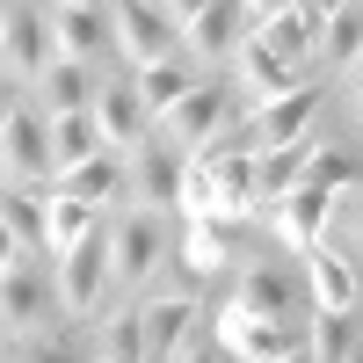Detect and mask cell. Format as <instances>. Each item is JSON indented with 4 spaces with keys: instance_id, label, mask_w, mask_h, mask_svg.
Wrapping results in <instances>:
<instances>
[{
    "instance_id": "obj_24",
    "label": "cell",
    "mask_w": 363,
    "mask_h": 363,
    "mask_svg": "<svg viewBox=\"0 0 363 363\" xmlns=\"http://www.w3.org/2000/svg\"><path fill=\"white\" fill-rule=\"evenodd\" d=\"M240 22H255V15H247V0H218V8L196 15L182 37H189V51H203V58H225V51H240V44L255 37V29H240Z\"/></svg>"
},
{
    "instance_id": "obj_19",
    "label": "cell",
    "mask_w": 363,
    "mask_h": 363,
    "mask_svg": "<svg viewBox=\"0 0 363 363\" xmlns=\"http://www.w3.org/2000/svg\"><path fill=\"white\" fill-rule=\"evenodd\" d=\"M306 284H313V306L320 313H356V298H363L356 269H349V255L335 247V240H320V247L306 255Z\"/></svg>"
},
{
    "instance_id": "obj_22",
    "label": "cell",
    "mask_w": 363,
    "mask_h": 363,
    "mask_svg": "<svg viewBox=\"0 0 363 363\" xmlns=\"http://www.w3.org/2000/svg\"><path fill=\"white\" fill-rule=\"evenodd\" d=\"M320 66L327 73H363V8L356 0H335L320 15Z\"/></svg>"
},
{
    "instance_id": "obj_29",
    "label": "cell",
    "mask_w": 363,
    "mask_h": 363,
    "mask_svg": "<svg viewBox=\"0 0 363 363\" xmlns=\"http://www.w3.org/2000/svg\"><path fill=\"white\" fill-rule=\"evenodd\" d=\"M102 233V211L80 203V196H51V255H73Z\"/></svg>"
},
{
    "instance_id": "obj_7",
    "label": "cell",
    "mask_w": 363,
    "mask_h": 363,
    "mask_svg": "<svg viewBox=\"0 0 363 363\" xmlns=\"http://www.w3.org/2000/svg\"><path fill=\"white\" fill-rule=\"evenodd\" d=\"M58 291H66V313L73 320H95L102 313V298L116 291V255H109V225L87 240V247L73 255H58Z\"/></svg>"
},
{
    "instance_id": "obj_12",
    "label": "cell",
    "mask_w": 363,
    "mask_h": 363,
    "mask_svg": "<svg viewBox=\"0 0 363 363\" xmlns=\"http://www.w3.org/2000/svg\"><path fill=\"white\" fill-rule=\"evenodd\" d=\"M95 124H102V138H109V153H138V145L160 138L153 109H145V95H138V80H102V95H95Z\"/></svg>"
},
{
    "instance_id": "obj_31",
    "label": "cell",
    "mask_w": 363,
    "mask_h": 363,
    "mask_svg": "<svg viewBox=\"0 0 363 363\" xmlns=\"http://www.w3.org/2000/svg\"><path fill=\"white\" fill-rule=\"evenodd\" d=\"M15 356L8 363H95V349H73V342H58V335H37V342H8Z\"/></svg>"
},
{
    "instance_id": "obj_33",
    "label": "cell",
    "mask_w": 363,
    "mask_h": 363,
    "mask_svg": "<svg viewBox=\"0 0 363 363\" xmlns=\"http://www.w3.org/2000/svg\"><path fill=\"white\" fill-rule=\"evenodd\" d=\"M335 225H342V233L356 240V247H363V189H349V196L335 203Z\"/></svg>"
},
{
    "instance_id": "obj_4",
    "label": "cell",
    "mask_w": 363,
    "mask_h": 363,
    "mask_svg": "<svg viewBox=\"0 0 363 363\" xmlns=\"http://www.w3.org/2000/svg\"><path fill=\"white\" fill-rule=\"evenodd\" d=\"M58 58H66V51H58V22L37 15L29 0H8V22H0V66H8V80L37 87Z\"/></svg>"
},
{
    "instance_id": "obj_28",
    "label": "cell",
    "mask_w": 363,
    "mask_h": 363,
    "mask_svg": "<svg viewBox=\"0 0 363 363\" xmlns=\"http://www.w3.org/2000/svg\"><path fill=\"white\" fill-rule=\"evenodd\" d=\"M196 87H203V80L182 66V58H160V66H145V73H138V95H145V109H153V124H160V116H167L182 95H196Z\"/></svg>"
},
{
    "instance_id": "obj_10",
    "label": "cell",
    "mask_w": 363,
    "mask_h": 363,
    "mask_svg": "<svg viewBox=\"0 0 363 363\" xmlns=\"http://www.w3.org/2000/svg\"><path fill=\"white\" fill-rule=\"evenodd\" d=\"M182 189H189V153L182 145L153 138L131 153V211H167V203H182Z\"/></svg>"
},
{
    "instance_id": "obj_40",
    "label": "cell",
    "mask_w": 363,
    "mask_h": 363,
    "mask_svg": "<svg viewBox=\"0 0 363 363\" xmlns=\"http://www.w3.org/2000/svg\"><path fill=\"white\" fill-rule=\"evenodd\" d=\"M320 8H335V0H320Z\"/></svg>"
},
{
    "instance_id": "obj_2",
    "label": "cell",
    "mask_w": 363,
    "mask_h": 363,
    "mask_svg": "<svg viewBox=\"0 0 363 363\" xmlns=\"http://www.w3.org/2000/svg\"><path fill=\"white\" fill-rule=\"evenodd\" d=\"M58 320H66L58 277H44L37 255H8V269H0V327H8V342H37Z\"/></svg>"
},
{
    "instance_id": "obj_21",
    "label": "cell",
    "mask_w": 363,
    "mask_h": 363,
    "mask_svg": "<svg viewBox=\"0 0 363 363\" xmlns=\"http://www.w3.org/2000/svg\"><path fill=\"white\" fill-rule=\"evenodd\" d=\"M102 80H109V73L80 66V58H58V66L37 80V109H44V116H73V109H95Z\"/></svg>"
},
{
    "instance_id": "obj_3",
    "label": "cell",
    "mask_w": 363,
    "mask_h": 363,
    "mask_svg": "<svg viewBox=\"0 0 363 363\" xmlns=\"http://www.w3.org/2000/svg\"><path fill=\"white\" fill-rule=\"evenodd\" d=\"M240 320H277V327H313V284H306V269H277V262H255V269H240V284H233V306Z\"/></svg>"
},
{
    "instance_id": "obj_27",
    "label": "cell",
    "mask_w": 363,
    "mask_h": 363,
    "mask_svg": "<svg viewBox=\"0 0 363 363\" xmlns=\"http://www.w3.org/2000/svg\"><path fill=\"white\" fill-rule=\"evenodd\" d=\"M95 363H145V306H124L95 327Z\"/></svg>"
},
{
    "instance_id": "obj_32",
    "label": "cell",
    "mask_w": 363,
    "mask_h": 363,
    "mask_svg": "<svg viewBox=\"0 0 363 363\" xmlns=\"http://www.w3.org/2000/svg\"><path fill=\"white\" fill-rule=\"evenodd\" d=\"M306 182H320V189H335V196H349V189H363V167L349 160V153H335V145H327V153L313 160V174Z\"/></svg>"
},
{
    "instance_id": "obj_34",
    "label": "cell",
    "mask_w": 363,
    "mask_h": 363,
    "mask_svg": "<svg viewBox=\"0 0 363 363\" xmlns=\"http://www.w3.org/2000/svg\"><path fill=\"white\" fill-rule=\"evenodd\" d=\"M182 363H225V342H218V335L203 327V335H196L189 349H182Z\"/></svg>"
},
{
    "instance_id": "obj_37",
    "label": "cell",
    "mask_w": 363,
    "mask_h": 363,
    "mask_svg": "<svg viewBox=\"0 0 363 363\" xmlns=\"http://www.w3.org/2000/svg\"><path fill=\"white\" fill-rule=\"evenodd\" d=\"M284 363H320V356H313V349H298V356H284Z\"/></svg>"
},
{
    "instance_id": "obj_5",
    "label": "cell",
    "mask_w": 363,
    "mask_h": 363,
    "mask_svg": "<svg viewBox=\"0 0 363 363\" xmlns=\"http://www.w3.org/2000/svg\"><path fill=\"white\" fill-rule=\"evenodd\" d=\"M0 167H8V189H37L44 174H58L51 116L37 102H8V116H0Z\"/></svg>"
},
{
    "instance_id": "obj_15",
    "label": "cell",
    "mask_w": 363,
    "mask_h": 363,
    "mask_svg": "<svg viewBox=\"0 0 363 363\" xmlns=\"http://www.w3.org/2000/svg\"><path fill=\"white\" fill-rule=\"evenodd\" d=\"M240 87H247L255 109H262V102H284V95H298V87H313V80H306L298 58H284V51H269L262 37H247V44H240Z\"/></svg>"
},
{
    "instance_id": "obj_36",
    "label": "cell",
    "mask_w": 363,
    "mask_h": 363,
    "mask_svg": "<svg viewBox=\"0 0 363 363\" xmlns=\"http://www.w3.org/2000/svg\"><path fill=\"white\" fill-rule=\"evenodd\" d=\"M291 8H306V0H247V15H255V29H262V22H277V15H291Z\"/></svg>"
},
{
    "instance_id": "obj_9",
    "label": "cell",
    "mask_w": 363,
    "mask_h": 363,
    "mask_svg": "<svg viewBox=\"0 0 363 363\" xmlns=\"http://www.w3.org/2000/svg\"><path fill=\"white\" fill-rule=\"evenodd\" d=\"M109 255H116V284H124V291L153 284V269L174 255L167 247V218H160V211H131V218L109 233Z\"/></svg>"
},
{
    "instance_id": "obj_8",
    "label": "cell",
    "mask_w": 363,
    "mask_h": 363,
    "mask_svg": "<svg viewBox=\"0 0 363 363\" xmlns=\"http://www.w3.org/2000/svg\"><path fill=\"white\" fill-rule=\"evenodd\" d=\"M335 203H342L335 189H320V182H298L284 203H269V233H277L291 255H313L320 240H327V225H335Z\"/></svg>"
},
{
    "instance_id": "obj_35",
    "label": "cell",
    "mask_w": 363,
    "mask_h": 363,
    "mask_svg": "<svg viewBox=\"0 0 363 363\" xmlns=\"http://www.w3.org/2000/svg\"><path fill=\"white\" fill-rule=\"evenodd\" d=\"M160 8H167V22H174V29H189L196 15H211V8H218V0H160Z\"/></svg>"
},
{
    "instance_id": "obj_42",
    "label": "cell",
    "mask_w": 363,
    "mask_h": 363,
    "mask_svg": "<svg viewBox=\"0 0 363 363\" xmlns=\"http://www.w3.org/2000/svg\"><path fill=\"white\" fill-rule=\"evenodd\" d=\"M356 8H363V0H356Z\"/></svg>"
},
{
    "instance_id": "obj_23",
    "label": "cell",
    "mask_w": 363,
    "mask_h": 363,
    "mask_svg": "<svg viewBox=\"0 0 363 363\" xmlns=\"http://www.w3.org/2000/svg\"><path fill=\"white\" fill-rule=\"evenodd\" d=\"M320 0H306V8H291V15H277V22H262L255 37L269 44V51H284V58H298V66H320Z\"/></svg>"
},
{
    "instance_id": "obj_20",
    "label": "cell",
    "mask_w": 363,
    "mask_h": 363,
    "mask_svg": "<svg viewBox=\"0 0 363 363\" xmlns=\"http://www.w3.org/2000/svg\"><path fill=\"white\" fill-rule=\"evenodd\" d=\"M320 160V138H298V145H269V153H255V189H262V211L269 203H284L298 182L313 174Z\"/></svg>"
},
{
    "instance_id": "obj_1",
    "label": "cell",
    "mask_w": 363,
    "mask_h": 363,
    "mask_svg": "<svg viewBox=\"0 0 363 363\" xmlns=\"http://www.w3.org/2000/svg\"><path fill=\"white\" fill-rule=\"evenodd\" d=\"M182 211H189V225H233V218H247V211H262L255 153H233V145H218V138H211L203 153H189Z\"/></svg>"
},
{
    "instance_id": "obj_6",
    "label": "cell",
    "mask_w": 363,
    "mask_h": 363,
    "mask_svg": "<svg viewBox=\"0 0 363 363\" xmlns=\"http://www.w3.org/2000/svg\"><path fill=\"white\" fill-rule=\"evenodd\" d=\"M233 124H240V116H233V80H203L196 95H182V102L160 116V138L182 145V153H203V145L225 138Z\"/></svg>"
},
{
    "instance_id": "obj_30",
    "label": "cell",
    "mask_w": 363,
    "mask_h": 363,
    "mask_svg": "<svg viewBox=\"0 0 363 363\" xmlns=\"http://www.w3.org/2000/svg\"><path fill=\"white\" fill-rule=\"evenodd\" d=\"M356 349H363L356 313H313V356L320 363H356Z\"/></svg>"
},
{
    "instance_id": "obj_11",
    "label": "cell",
    "mask_w": 363,
    "mask_h": 363,
    "mask_svg": "<svg viewBox=\"0 0 363 363\" xmlns=\"http://www.w3.org/2000/svg\"><path fill=\"white\" fill-rule=\"evenodd\" d=\"M109 22H116V51H131V58H138V73H145V66H160V58H174V44H182V29L167 22L160 0H116Z\"/></svg>"
},
{
    "instance_id": "obj_17",
    "label": "cell",
    "mask_w": 363,
    "mask_h": 363,
    "mask_svg": "<svg viewBox=\"0 0 363 363\" xmlns=\"http://www.w3.org/2000/svg\"><path fill=\"white\" fill-rule=\"evenodd\" d=\"M51 22H58V51L102 73V58H109V44H116V22H109V8H95V0H87V8H58Z\"/></svg>"
},
{
    "instance_id": "obj_14",
    "label": "cell",
    "mask_w": 363,
    "mask_h": 363,
    "mask_svg": "<svg viewBox=\"0 0 363 363\" xmlns=\"http://www.w3.org/2000/svg\"><path fill=\"white\" fill-rule=\"evenodd\" d=\"M196 335H203L196 298H145V363H182Z\"/></svg>"
},
{
    "instance_id": "obj_13",
    "label": "cell",
    "mask_w": 363,
    "mask_h": 363,
    "mask_svg": "<svg viewBox=\"0 0 363 363\" xmlns=\"http://www.w3.org/2000/svg\"><path fill=\"white\" fill-rule=\"evenodd\" d=\"M218 342L233 363H284L298 349H313V327H277V320H240V313H218Z\"/></svg>"
},
{
    "instance_id": "obj_26",
    "label": "cell",
    "mask_w": 363,
    "mask_h": 363,
    "mask_svg": "<svg viewBox=\"0 0 363 363\" xmlns=\"http://www.w3.org/2000/svg\"><path fill=\"white\" fill-rule=\"evenodd\" d=\"M95 153H109V138H102V124H95V109L51 116V160H58V174L80 167V160H95Z\"/></svg>"
},
{
    "instance_id": "obj_16",
    "label": "cell",
    "mask_w": 363,
    "mask_h": 363,
    "mask_svg": "<svg viewBox=\"0 0 363 363\" xmlns=\"http://www.w3.org/2000/svg\"><path fill=\"white\" fill-rule=\"evenodd\" d=\"M58 196H80V203H95V211L131 203V153H95V160L66 167V174H58Z\"/></svg>"
},
{
    "instance_id": "obj_18",
    "label": "cell",
    "mask_w": 363,
    "mask_h": 363,
    "mask_svg": "<svg viewBox=\"0 0 363 363\" xmlns=\"http://www.w3.org/2000/svg\"><path fill=\"white\" fill-rule=\"evenodd\" d=\"M0 233H8V255H51V196L8 189L0 196Z\"/></svg>"
},
{
    "instance_id": "obj_39",
    "label": "cell",
    "mask_w": 363,
    "mask_h": 363,
    "mask_svg": "<svg viewBox=\"0 0 363 363\" xmlns=\"http://www.w3.org/2000/svg\"><path fill=\"white\" fill-rule=\"evenodd\" d=\"M356 102H363V73H356Z\"/></svg>"
},
{
    "instance_id": "obj_38",
    "label": "cell",
    "mask_w": 363,
    "mask_h": 363,
    "mask_svg": "<svg viewBox=\"0 0 363 363\" xmlns=\"http://www.w3.org/2000/svg\"><path fill=\"white\" fill-rule=\"evenodd\" d=\"M58 8H87V0H58Z\"/></svg>"
},
{
    "instance_id": "obj_41",
    "label": "cell",
    "mask_w": 363,
    "mask_h": 363,
    "mask_svg": "<svg viewBox=\"0 0 363 363\" xmlns=\"http://www.w3.org/2000/svg\"><path fill=\"white\" fill-rule=\"evenodd\" d=\"M356 363H363V349H356Z\"/></svg>"
},
{
    "instance_id": "obj_25",
    "label": "cell",
    "mask_w": 363,
    "mask_h": 363,
    "mask_svg": "<svg viewBox=\"0 0 363 363\" xmlns=\"http://www.w3.org/2000/svg\"><path fill=\"white\" fill-rule=\"evenodd\" d=\"M174 255H182V277H189V284H211V277L233 269V233L225 225H189Z\"/></svg>"
}]
</instances>
